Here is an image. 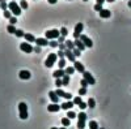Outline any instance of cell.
<instances>
[{
  "mask_svg": "<svg viewBox=\"0 0 131 129\" xmlns=\"http://www.w3.org/2000/svg\"><path fill=\"white\" fill-rule=\"evenodd\" d=\"M8 9L12 12V15L13 16H20L21 15V12H23V9H21V7L15 2V0H12L9 4H8Z\"/></svg>",
  "mask_w": 131,
  "mask_h": 129,
  "instance_id": "obj_1",
  "label": "cell"
},
{
  "mask_svg": "<svg viewBox=\"0 0 131 129\" xmlns=\"http://www.w3.org/2000/svg\"><path fill=\"white\" fill-rule=\"evenodd\" d=\"M18 113H20V117L23 120H26L28 119V106H26V103L25 102H21V103H18Z\"/></svg>",
  "mask_w": 131,
  "mask_h": 129,
  "instance_id": "obj_2",
  "label": "cell"
},
{
  "mask_svg": "<svg viewBox=\"0 0 131 129\" xmlns=\"http://www.w3.org/2000/svg\"><path fill=\"white\" fill-rule=\"evenodd\" d=\"M88 119V115L85 112H80L78 115V129H84L85 128V123Z\"/></svg>",
  "mask_w": 131,
  "mask_h": 129,
  "instance_id": "obj_3",
  "label": "cell"
},
{
  "mask_svg": "<svg viewBox=\"0 0 131 129\" xmlns=\"http://www.w3.org/2000/svg\"><path fill=\"white\" fill-rule=\"evenodd\" d=\"M57 60H58V55H57V53H54V52L50 53V55L46 58V60H45V67L46 68H51L54 64L57 63Z\"/></svg>",
  "mask_w": 131,
  "mask_h": 129,
  "instance_id": "obj_4",
  "label": "cell"
},
{
  "mask_svg": "<svg viewBox=\"0 0 131 129\" xmlns=\"http://www.w3.org/2000/svg\"><path fill=\"white\" fill-rule=\"evenodd\" d=\"M45 37L46 39H58L60 37V31L57 30V29H51V30H47L46 33H45Z\"/></svg>",
  "mask_w": 131,
  "mask_h": 129,
  "instance_id": "obj_5",
  "label": "cell"
},
{
  "mask_svg": "<svg viewBox=\"0 0 131 129\" xmlns=\"http://www.w3.org/2000/svg\"><path fill=\"white\" fill-rule=\"evenodd\" d=\"M20 50L23 52H26V53H30V52H34V47L31 46V43L29 42H23L20 45Z\"/></svg>",
  "mask_w": 131,
  "mask_h": 129,
  "instance_id": "obj_6",
  "label": "cell"
},
{
  "mask_svg": "<svg viewBox=\"0 0 131 129\" xmlns=\"http://www.w3.org/2000/svg\"><path fill=\"white\" fill-rule=\"evenodd\" d=\"M83 29H84V25H83L81 22H79L78 25L75 26V31H73V37H75V39H79V37L81 35Z\"/></svg>",
  "mask_w": 131,
  "mask_h": 129,
  "instance_id": "obj_7",
  "label": "cell"
},
{
  "mask_svg": "<svg viewBox=\"0 0 131 129\" xmlns=\"http://www.w3.org/2000/svg\"><path fill=\"white\" fill-rule=\"evenodd\" d=\"M80 40H83V43L85 45V47H86V48H91V47L93 46L92 39H91V38H88L86 35H84V34H81V35H80Z\"/></svg>",
  "mask_w": 131,
  "mask_h": 129,
  "instance_id": "obj_8",
  "label": "cell"
},
{
  "mask_svg": "<svg viewBox=\"0 0 131 129\" xmlns=\"http://www.w3.org/2000/svg\"><path fill=\"white\" fill-rule=\"evenodd\" d=\"M83 76H84V78L88 81V83L89 85H94L96 83V80H94V77L92 76V74L89 73V72H86V70H84L83 72Z\"/></svg>",
  "mask_w": 131,
  "mask_h": 129,
  "instance_id": "obj_9",
  "label": "cell"
},
{
  "mask_svg": "<svg viewBox=\"0 0 131 129\" xmlns=\"http://www.w3.org/2000/svg\"><path fill=\"white\" fill-rule=\"evenodd\" d=\"M64 53H66V58H67L70 61H76V56L73 55V52H72V50H70V48H66L64 50Z\"/></svg>",
  "mask_w": 131,
  "mask_h": 129,
  "instance_id": "obj_10",
  "label": "cell"
},
{
  "mask_svg": "<svg viewBox=\"0 0 131 129\" xmlns=\"http://www.w3.org/2000/svg\"><path fill=\"white\" fill-rule=\"evenodd\" d=\"M62 108V107L57 103H52V104H49L47 106V111L49 112H59V110Z\"/></svg>",
  "mask_w": 131,
  "mask_h": 129,
  "instance_id": "obj_11",
  "label": "cell"
},
{
  "mask_svg": "<svg viewBox=\"0 0 131 129\" xmlns=\"http://www.w3.org/2000/svg\"><path fill=\"white\" fill-rule=\"evenodd\" d=\"M18 77H20L21 80H29V78L31 77V73H30L29 70H21V72L18 73Z\"/></svg>",
  "mask_w": 131,
  "mask_h": 129,
  "instance_id": "obj_12",
  "label": "cell"
},
{
  "mask_svg": "<svg viewBox=\"0 0 131 129\" xmlns=\"http://www.w3.org/2000/svg\"><path fill=\"white\" fill-rule=\"evenodd\" d=\"M73 43H75V47H78L80 51H84L86 47H85V45L83 43V40H80V39H75L73 40Z\"/></svg>",
  "mask_w": 131,
  "mask_h": 129,
  "instance_id": "obj_13",
  "label": "cell"
},
{
  "mask_svg": "<svg viewBox=\"0 0 131 129\" xmlns=\"http://www.w3.org/2000/svg\"><path fill=\"white\" fill-rule=\"evenodd\" d=\"M73 67H75V69L78 70L79 73H83L84 70H85V68H84V65L81 63H79V61H73Z\"/></svg>",
  "mask_w": 131,
  "mask_h": 129,
  "instance_id": "obj_14",
  "label": "cell"
},
{
  "mask_svg": "<svg viewBox=\"0 0 131 129\" xmlns=\"http://www.w3.org/2000/svg\"><path fill=\"white\" fill-rule=\"evenodd\" d=\"M73 106H75L73 101H72V102H71V101H67V102H64V103L60 104V107H62L63 110H70V108H72Z\"/></svg>",
  "mask_w": 131,
  "mask_h": 129,
  "instance_id": "obj_15",
  "label": "cell"
},
{
  "mask_svg": "<svg viewBox=\"0 0 131 129\" xmlns=\"http://www.w3.org/2000/svg\"><path fill=\"white\" fill-rule=\"evenodd\" d=\"M49 98L51 99L52 103H58V101H59V96H58V94L55 91H50L49 93Z\"/></svg>",
  "mask_w": 131,
  "mask_h": 129,
  "instance_id": "obj_16",
  "label": "cell"
},
{
  "mask_svg": "<svg viewBox=\"0 0 131 129\" xmlns=\"http://www.w3.org/2000/svg\"><path fill=\"white\" fill-rule=\"evenodd\" d=\"M36 43H37V46H41V47L49 45V42H47L46 38H37V39H36Z\"/></svg>",
  "mask_w": 131,
  "mask_h": 129,
  "instance_id": "obj_17",
  "label": "cell"
},
{
  "mask_svg": "<svg viewBox=\"0 0 131 129\" xmlns=\"http://www.w3.org/2000/svg\"><path fill=\"white\" fill-rule=\"evenodd\" d=\"M98 13H100V17L101 18H109V17L112 16V13H110V10H109V9H102Z\"/></svg>",
  "mask_w": 131,
  "mask_h": 129,
  "instance_id": "obj_18",
  "label": "cell"
},
{
  "mask_svg": "<svg viewBox=\"0 0 131 129\" xmlns=\"http://www.w3.org/2000/svg\"><path fill=\"white\" fill-rule=\"evenodd\" d=\"M66 74V70H63V69H58V70H55L52 73V76L55 77V78H60V77H63Z\"/></svg>",
  "mask_w": 131,
  "mask_h": 129,
  "instance_id": "obj_19",
  "label": "cell"
},
{
  "mask_svg": "<svg viewBox=\"0 0 131 129\" xmlns=\"http://www.w3.org/2000/svg\"><path fill=\"white\" fill-rule=\"evenodd\" d=\"M24 38H25V39H26V42H29V43L36 42V38H34V35H33V34H26V33H25Z\"/></svg>",
  "mask_w": 131,
  "mask_h": 129,
  "instance_id": "obj_20",
  "label": "cell"
},
{
  "mask_svg": "<svg viewBox=\"0 0 131 129\" xmlns=\"http://www.w3.org/2000/svg\"><path fill=\"white\" fill-rule=\"evenodd\" d=\"M16 30H17V29L15 27V25H10V24H9L8 27H7V31H8L9 34H16Z\"/></svg>",
  "mask_w": 131,
  "mask_h": 129,
  "instance_id": "obj_21",
  "label": "cell"
},
{
  "mask_svg": "<svg viewBox=\"0 0 131 129\" xmlns=\"http://www.w3.org/2000/svg\"><path fill=\"white\" fill-rule=\"evenodd\" d=\"M64 45H66V47L70 48V50H73V48H75V43H73L72 40H70V39H68V40H66V42H64Z\"/></svg>",
  "mask_w": 131,
  "mask_h": 129,
  "instance_id": "obj_22",
  "label": "cell"
},
{
  "mask_svg": "<svg viewBox=\"0 0 131 129\" xmlns=\"http://www.w3.org/2000/svg\"><path fill=\"white\" fill-rule=\"evenodd\" d=\"M62 81H63L64 86H68V83H70V74H64V76L62 77Z\"/></svg>",
  "mask_w": 131,
  "mask_h": 129,
  "instance_id": "obj_23",
  "label": "cell"
},
{
  "mask_svg": "<svg viewBox=\"0 0 131 129\" xmlns=\"http://www.w3.org/2000/svg\"><path fill=\"white\" fill-rule=\"evenodd\" d=\"M58 67H59V69H63L66 67V59L64 58H62V59L58 60Z\"/></svg>",
  "mask_w": 131,
  "mask_h": 129,
  "instance_id": "obj_24",
  "label": "cell"
},
{
  "mask_svg": "<svg viewBox=\"0 0 131 129\" xmlns=\"http://www.w3.org/2000/svg\"><path fill=\"white\" fill-rule=\"evenodd\" d=\"M98 128H100V125L97 124V121H94V120L89 121V129H98Z\"/></svg>",
  "mask_w": 131,
  "mask_h": 129,
  "instance_id": "obj_25",
  "label": "cell"
},
{
  "mask_svg": "<svg viewBox=\"0 0 131 129\" xmlns=\"http://www.w3.org/2000/svg\"><path fill=\"white\" fill-rule=\"evenodd\" d=\"M64 70H66V74H72V73H75V72H76L75 67H67Z\"/></svg>",
  "mask_w": 131,
  "mask_h": 129,
  "instance_id": "obj_26",
  "label": "cell"
},
{
  "mask_svg": "<svg viewBox=\"0 0 131 129\" xmlns=\"http://www.w3.org/2000/svg\"><path fill=\"white\" fill-rule=\"evenodd\" d=\"M20 7H21V9H28L29 4L26 3V0H20Z\"/></svg>",
  "mask_w": 131,
  "mask_h": 129,
  "instance_id": "obj_27",
  "label": "cell"
},
{
  "mask_svg": "<svg viewBox=\"0 0 131 129\" xmlns=\"http://www.w3.org/2000/svg\"><path fill=\"white\" fill-rule=\"evenodd\" d=\"M70 120H71V119H68V117H63V119H62V124H63V126H68V125L71 124Z\"/></svg>",
  "mask_w": 131,
  "mask_h": 129,
  "instance_id": "obj_28",
  "label": "cell"
},
{
  "mask_svg": "<svg viewBox=\"0 0 131 129\" xmlns=\"http://www.w3.org/2000/svg\"><path fill=\"white\" fill-rule=\"evenodd\" d=\"M89 106V108H94L96 107V101L93 99V98H89V101H88V103H86Z\"/></svg>",
  "mask_w": 131,
  "mask_h": 129,
  "instance_id": "obj_29",
  "label": "cell"
},
{
  "mask_svg": "<svg viewBox=\"0 0 131 129\" xmlns=\"http://www.w3.org/2000/svg\"><path fill=\"white\" fill-rule=\"evenodd\" d=\"M24 35H25L24 30H21V29H17V30H16V37H17V38H23Z\"/></svg>",
  "mask_w": 131,
  "mask_h": 129,
  "instance_id": "obj_30",
  "label": "cell"
},
{
  "mask_svg": "<svg viewBox=\"0 0 131 129\" xmlns=\"http://www.w3.org/2000/svg\"><path fill=\"white\" fill-rule=\"evenodd\" d=\"M72 52H73V55H75L76 58H80V55H81V51H80L78 47H75V48L72 50Z\"/></svg>",
  "mask_w": 131,
  "mask_h": 129,
  "instance_id": "obj_31",
  "label": "cell"
},
{
  "mask_svg": "<svg viewBox=\"0 0 131 129\" xmlns=\"http://www.w3.org/2000/svg\"><path fill=\"white\" fill-rule=\"evenodd\" d=\"M55 93L58 94V96H59V98H60V96H62V98H64V94H66V93H64V91H63V90H62L60 88H57Z\"/></svg>",
  "mask_w": 131,
  "mask_h": 129,
  "instance_id": "obj_32",
  "label": "cell"
},
{
  "mask_svg": "<svg viewBox=\"0 0 131 129\" xmlns=\"http://www.w3.org/2000/svg\"><path fill=\"white\" fill-rule=\"evenodd\" d=\"M80 85H81V88H88V81H86L85 78H83V80H80Z\"/></svg>",
  "mask_w": 131,
  "mask_h": 129,
  "instance_id": "obj_33",
  "label": "cell"
},
{
  "mask_svg": "<svg viewBox=\"0 0 131 129\" xmlns=\"http://www.w3.org/2000/svg\"><path fill=\"white\" fill-rule=\"evenodd\" d=\"M60 35H63V37H67V34H68V31H67V27H62L60 30Z\"/></svg>",
  "mask_w": 131,
  "mask_h": 129,
  "instance_id": "obj_34",
  "label": "cell"
},
{
  "mask_svg": "<svg viewBox=\"0 0 131 129\" xmlns=\"http://www.w3.org/2000/svg\"><path fill=\"white\" fill-rule=\"evenodd\" d=\"M76 116H78V115H76L73 111H70V112H67V117H68V119H75Z\"/></svg>",
  "mask_w": 131,
  "mask_h": 129,
  "instance_id": "obj_35",
  "label": "cell"
},
{
  "mask_svg": "<svg viewBox=\"0 0 131 129\" xmlns=\"http://www.w3.org/2000/svg\"><path fill=\"white\" fill-rule=\"evenodd\" d=\"M81 102H83V101H81L80 96H75V98H73V103H75V104H78V106H79Z\"/></svg>",
  "mask_w": 131,
  "mask_h": 129,
  "instance_id": "obj_36",
  "label": "cell"
},
{
  "mask_svg": "<svg viewBox=\"0 0 131 129\" xmlns=\"http://www.w3.org/2000/svg\"><path fill=\"white\" fill-rule=\"evenodd\" d=\"M55 85H57V88H60V86H63V81L60 78H55Z\"/></svg>",
  "mask_w": 131,
  "mask_h": 129,
  "instance_id": "obj_37",
  "label": "cell"
},
{
  "mask_svg": "<svg viewBox=\"0 0 131 129\" xmlns=\"http://www.w3.org/2000/svg\"><path fill=\"white\" fill-rule=\"evenodd\" d=\"M9 22H10V25H16V22H17V18H16V16H12L9 18Z\"/></svg>",
  "mask_w": 131,
  "mask_h": 129,
  "instance_id": "obj_38",
  "label": "cell"
},
{
  "mask_svg": "<svg viewBox=\"0 0 131 129\" xmlns=\"http://www.w3.org/2000/svg\"><path fill=\"white\" fill-rule=\"evenodd\" d=\"M4 17L5 18H10L12 17V12H10V10H4Z\"/></svg>",
  "mask_w": 131,
  "mask_h": 129,
  "instance_id": "obj_39",
  "label": "cell"
},
{
  "mask_svg": "<svg viewBox=\"0 0 131 129\" xmlns=\"http://www.w3.org/2000/svg\"><path fill=\"white\" fill-rule=\"evenodd\" d=\"M0 8H2L3 10H7L8 9V4L5 2H2V3H0Z\"/></svg>",
  "mask_w": 131,
  "mask_h": 129,
  "instance_id": "obj_40",
  "label": "cell"
},
{
  "mask_svg": "<svg viewBox=\"0 0 131 129\" xmlns=\"http://www.w3.org/2000/svg\"><path fill=\"white\" fill-rule=\"evenodd\" d=\"M49 45H50L51 47H58L59 42H55V39H52V42H49Z\"/></svg>",
  "mask_w": 131,
  "mask_h": 129,
  "instance_id": "obj_41",
  "label": "cell"
},
{
  "mask_svg": "<svg viewBox=\"0 0 131 129\" xmlns=\"http://www.w3.org/2000/svg\"><path fill=\"white\" fill-rule=\"evenodd\" d=\"M102 4H96L94 5V10H97V12H100V10H102Z\"/></svg>",
  "mask_w": 131,
  "mask_h": 129,
  "instance_id": "obj_42",
  "label": "cell"
},
{
  "mask_svg": "<svg viewBox=\"0 0 131 129\" xmlns=\"http://www.w3.org/2000/svg\"><path fill=\"white\" fill-rule=\"evenodd\" d=\"M58 58H59V59L66 58V53H64V51H62V50H59V51H58Z\"/></svg>",
  "mask_w": 131,
  "mask_h": 129,
  "instance_id": "obj_43",
  "label": "cell"
},
{
  "mask_svg": "<svg viewBox=\"0 0 131 129\" xmlns=\"http://www.w3.org/2000/svg\"><path fill=\"white\" fill-rule=\"evenodd\" d=\"M84 94H86V88H81L79 90V95H84Z\"/></svg>",
  "mask_w": 131,
  "mask_h": 129,
  "instance_id": "obj_44",
  "label": "cell"
},
{
  "mask_svg": "<svg viewBox=\"0 0 131 129\" xmlns=\"http://www.w3.org/2000/svg\"><path fill=\"white\" fill-rule=\"evenodd\" d=\"M79 107H80V108H81V110H85V108H86V107H88V104H86V103H84V102H81V103L79 104Z\"/></svg>",
  "mask_w": 131,
  "mask_h": 129,
  "instance_id": "obj_45",
  "label": "cell"
},
{
  "mask_svg": "<svg viewBox=\"0 0 131 129\" xmlns=\"http://www.w3.org/2000/svg\"><path fill=\"white\" fill-rule=\"evenodd\" d=\"M58 42H59V43H64V42H66V37L60 35V37L58 38Z\"/></svg>",
  "mask_w": 131,
  "mask_h": 129,
  "instance_id": "obj_46",
  "label": "cell"
},
{
  "mask_svg": "<svg viewBox=\"0 0 131 129\" xmlns=\"http://www.w3.org/2000/svg\"><path fill=\"white\" fill-rule=\"evenodd\" d=\"M64 98L70 101V99H72V95H71L70 93H66V94H64Z\"/></svg>",
  "mask_w": 131,
  "mask_h": 129,
  "instance_id": "obj_47",
  "label": "cell"
},
{
  "mask_svg": "<svg viewBox=\"0 0 131 129\" xmlns=\"http://www.w3.org/2000/svg\"><path fill=\"white\" fill-rule=\"evenodd\" d=\"M59 48H60L62 51H64L66 48H67V47H66V45H64V43H59Z\"/></svg>",
  "mask_w": 131,
  "mask_h": 129,
  "instance_id": "obj_48",
  "label": "cell"
},
{
  "mask_svg": "<svg viewBox=\"0 0 131 129\" xmlns=\"http://www.w3.org/2000/svg\"><path fill=\"white\" fill-rule=\"evenodd\" d=\"M34 52L41 53V46H36V47H34Z\"/></svg>",
  "mask_w": 131,
  "mask_h": 129,
  "instance_id": "obj_49",
  "label": "cell"
},
{
  "mask_svg": "<svg viewBox=\"0 0 131 129\" xmlns=\"http://www.w3.org/2000/svg\"><path fill=\"white\" fill-rule=\"evenodd\" d=\"M96 2H97V4H104L106 0H96Z\"/></svg>",
  "mask_w": 131,
  "mask_h": 129,
  "instance_id": "obj_50",
  "label": "cell"
},
{
  "mask_svg": "<svg viewBox=\"0 0 131 129\" xmlns=\"http://www.w3.org/2000/svg\"><path fill=\"white\" fill-rule=\"evenodd\" d=\"M47 2H49L50 4H55V3L58 2V0H47Z\"/></svg>",
  "mask_w": 131,
  "mask_h": 129,
  "instance_id": "obj_51",
  "label": "cell"
},
{
  "mask_svg": "<svg viewBox=\"0 0 131 129\" xmlns=\"http://www.w3.org/2000/svg\"><path fill=\"white\" fill-rule=\"evenodd\" d=\"M127 5H128V7L131 8V0H128V3H127Z\"/></svg>",
  "mask_w": 131,
  "mask_h": 129,
  "instance_id": "obj_52",
  "label": "cell"
},
{
  "mask_svg": "<svg viewBox=\"0 0 131 129\" xmlns=\"http://www.w3.org/2000/svg\"><path fill=\"white\" fill-rule=\"evenodd\" d=\"M106 2H109V3H113V2H115V0H106Z\"/></svg>",
  "mask_w": 131,
  "mask_h": 129,
  "instance_id": "obj_53",
  "label": "cell"
},
{
  "mask_svg": "<svg viewBox=\"0 0 131 129\" xmlns=\"http://www.w3.org/2000/svg\"><path fill=\"white\" fill-rule=\"evenodd\" d=\"M59 129H67V126H63V128H59Z\"/></svg>",
  "mask_w": 131,
  "mask_h": 129,
  "instance_id": "obj_54",
  "label": "cell"
},
{
  "mask_svg": "<svg viewBox=\"0 0 131 129\" xmlns=\"http://www.w3.org/2000/svg\"><path fill=\"white\" fill-rule=\"evenodd\" d=\"M51 129H58V128H51Z\"/></svg>",
  "mask_w": 131,
  "mask_h": 129,
  "instance_id": "obj_55",
  "label": "cell"
},
{
  "mask_svg": "<svg viewBox=\"0 0 131 129\" xmlns=\"http://www.w3.org/2000/svg\"><path fill=\"white\" fill-rule=\"evenodd\" d=\"M98 129H104V128H98Z\"/></svg>",
  "mask_w": 131,
  "mask_h": 129,
  "instance_id": "obj_56",
  "label": "cell"
},
{
  "mask_svg": "<svg viewBox=\"0 0 131 129\" xmlns=\"http://www.w3.org/2000/svg\"><path fill=\"white\" fill-rule=\"evenodd\" d=\"M84 2H88V0H84Z\"/></svg>",
  "mask_w": 131,
  "mask_h": 129,
  "instance_id": "obj_57",
  "label": "cell"
},
{
  "mask_svg": "<svg viewBox=\"0 0 131 129\" xmlns=\"http://www.w3.org/2000/svg\"><path fill=\"white\" fill-rule=\"evenodd\" d=\"M15 2H16V0H15Z\"/></svg>",
  "mask_w": 131,
  "mask_h": 129,
  "instance_id": "obj_58",
  "label": "cell"
}]
</instances>
